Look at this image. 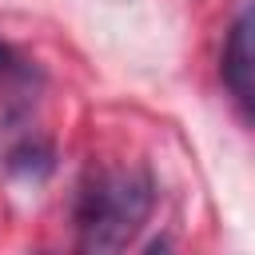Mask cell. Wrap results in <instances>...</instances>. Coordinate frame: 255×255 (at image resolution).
I'll return each instance as SVG.
<instances>
[{"mask_svg":"<svg viewBox=\"0 0 255 255\" xmlns=\"http://www.w3.org/2000/svg\"><path fill=\"white\" fill-rule=\"evenodd\" d=\"M155 207L151 175L139 167L92 171L76 191V243L80 251H124Z\"/></svg>","mask_w":255,"mask_h":255,"instance_id":"6da1fadb","label":"cell"},{"mask_svg":"<svg viewBox=\"0 0 255 255\" xmlns=\"http://www.w3.org/2000/svg\"><path fill=\"white\" fill-rule=\"evenodd\" d=\"M223 84L239 112L255 124V0L239 8L223 44Z\"/></svg>","mask_w":255,"mask_h":255,"instance_id":"7a4b0ae2","label":"cell"}]
</instances>
